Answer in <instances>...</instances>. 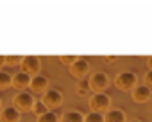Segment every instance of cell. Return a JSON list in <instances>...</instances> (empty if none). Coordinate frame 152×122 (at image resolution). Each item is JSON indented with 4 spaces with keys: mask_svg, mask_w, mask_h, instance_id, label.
Returning <instances> with one entry per match:
<instances>
[{
    "mask_svg": "<svg viewBox=\"0 0 152 122\" xmlns=\"http://www.w3.org/2000/svg\"><path fill=\"white\" fill-rule=\"evenodd\" d=\"M90 108H91V111L104 115L107 110H111V97L107 93H104V92L93 93L90 97Z\"/></svg>",
    "mask_w": 152,
    "mask_h": 122,
    "instance_id": "cell-1",
    "label": "cell"
},
{
    "mask_svg": "<svg viewBox=\"0 0 152 122\" xmlns=\"http://www.w3.org/2000/svg\"><path fill=\"white\" fill-rule=\"evenodd\" d=\"M13 106L22 113V111H32V106H34V102H36V99H34V95L31 93V92H27V90H22V92H18L15 97H13Z\"/></svg>",
    "mask_w": 152,
    "mask_h": 122,
    "instance_id": "cell-2",
    "label": "cell"
},
{
    "mask_svg": "<svg viewBox=\"0 0 152 122\" xmlns=\"http://www.w3.org/2000/svg\"><path fill=\"white\" fill-rule=\"evenodd\" d=\"M115 85H116L120 90L129 92V90H132V88L138 85V76H136L134 72H131V70L120 72V74L116 76V79H115Z\"/></svg>",
    "mask_w": 152,
    "mask_h": 122,
    "instance_id": "cell-3",
    "label": "cell"
},
{
    "mask_svg": "<svg viewBox=\"0 0 152 122\" xmlns=\"http://www.w3.org/2000/svg\"><path fill=\"white\" fill-rule=\"evenodd\" d=\"M90 72V61L84 59V57H77L73 61V63L70 65V76L75 77L77 81L81 79H86V74Z\"/></svg>",
    "mask_w": 152,
    "mask_h": 122,
    "instance_id": "cell-4",
    "label": "cell"
},
{
    "mask_svg": "<svg viewBox=\"0 0 152 122\" xmlns=\"http://www.w3.org/2000/svg\"><path fill=\"white\" fill-rule=\"evenodd\" d=\"M41 102H43L50 111H54L56 108H59V106L63 104V93H61L59 90H56V88H48V90L43 93Z\"/></svg>",
    "mask_w": 152,
    "mask_h": 122,
    "instance_id": "cell-5",
    "label": "cell"
},
{
    "mask_svg": "<svg viewBox=\"0 0 152 122\" xmlns=\"http://www.w3.org/2000/svg\"><path fill=\"white\" fill-rule=\"evenodd\" d=\"M20 67H22V72L29 76H38L41 70V59L38 56H23Z\"/></svg>",
    "mask_w": 152,
    "mask_h": 122,
    "instance_id": "cell-6",
    "label": "cell"
},
{
    "mask_svg": "<svg viewBox=\"0 0 152 122\" xmlns=\"http://www.w3.org/2000/svg\"><path fill=\"white\" fill-rule=\"evenodd\" d=\"M88 81H90V88H91L95 93L104 92V90L107 88V85H109V77H107V74H104V72H95Z\"/></svg>",
    "mask_w": 152,
    "mask_h": 122,
    "instance_id": "cell-7",
    "label": "cell"
},
{
    "mask_svg": "<svg viewBox=\"0 0 152 122\" xmlns=\"http://www.w3.org/2000/svg\"><path fill=\"white\" fill-rule=\"evenodd\" d=\"M150 97H152V90H150L147 85H136V86L132 88V99H134L136 102L143 104V102H147Z\"/></svg>",
    "mask_w": 152,
    "mask_h": 122,
    "instance_id": "cell-8",
    "label": "cell"
},
{
    "mask_svg": "<svg viewBox=\"0 0 152 122\" xmlns=\"http://www.w3.org/2000/svg\"><path fill=\"white\" fill-rule=\"evenodd\" d=\"M29 86H31V90H32L34 93H45V92L48 90V79H47L45 76H41V74L32 76Z\"/></svg>",
    "mask_w": 152,
    "mask_h": 122,
    "instance_id": "cell-9",
    "label": "cell"
},
{
    "mask_svg": "<svg viewBox=\"0 0 152 122\" xmlns=\"http://www.w3.org/2000/svg\"><path fill=\"white\" fill-rule=\"evenodd\" d=\"M0 122H20V111L15 106H6L0 110Z\"/></svg>",
    "mask_w": 152,
    "mask_h": 122,
    "instance_id": "cell-10",
    "label": "cell"
},
{
    "mask_svg": "<svg viewBox=\"0 0 152 122\" xmlns=\"http://www.w3.org/2000/svg\"><path fill=\"white\" fill-rule=\"evenodd\" d=\"M104 122H127V117L124 110L120 108H111L104 113Z\"/></svg>",
    "mask_w": 152,
    "mask_h": 122,
    "instance_id": "cell-11",
    "label": "cell"
},
{
    "mask_svg": "<svg viewBox=\"0 0 152 122\" xmlns=\"http://www.w3.org/2000/svg\"><path fill=\"white\" fill-rule=\"evenodd\" d=\"M59 122H84V115L77 110H68L59 117Z\"/></svg>",
    "mask_w": 152,
    "mask_h": 122,
    "instance_id": "cell-12",
    "label": "cell"
},
{
    "mask_svg": "<svg viewBox=\"0 0 152 122\" xmlns=\"http://www.w3.org/2000/svg\"><path fill=\"white\" fill-rule=\"evenodd\" d=\"M31 77H32V76H29V74H25V72H18V74L13 76V86H15V88H29Z\"/></svg>",
    "mask_w": 152,
    "mask_h": 122,
    "instance_id": "cell-13",
    "label": "cell"
},
{
    "mask_svg": "<svg viewBox=\"0 0 152 122\" xmlns=\"http://www.w3.org/2000/svg\"><path fill=\"white\" fill-rule=\"evenodd\" d=\"M13 85V76L6 70H0V90H6Z\"/></svg>",
    "mask_w": 152,
    "mask_h": 122,
    "instance_id": "cell-14",
    "label": "cell"
},
{
    "mask_svg": "<svg viewBox=\"0 0 152 122\" xmlns=\"http://www.w3.org/2000/svg\"><path fill=\"white\" fill-rule=\"evenodd\" d=\"M90 90H91V88H90V81H88V79H81V81L77 83V95H79V97H86Z\"/></svg>",
    "mask_w": 152,
    "mask_h": 122,
    "instance_id": "cell-15",
    "label": "cell"
},
{
    "mask_svg": "<svg viewBox=\"0 0 152 122\" xmlns=\"http://www.w3.org/2000/svg\"><path fill=\"white\" fill-rule=\"evenodd\" d=\"M36 122H59V117H57V113L56 111H47V113H43L41 117H38V120Z\"/></svg>",
    "mask_w": 152,
    "mask_h": 122,
    "instance_id": "cell-16",
    "label": "cell"
},
{
    "mask_svg": "<svg viewBox=\"0 0 152 122\" xmlns=\"http://www.w3.org/2000/svg\"><path fill=\"white\" fill-rule=\"evenodd\" d=\"M47 111H48V108H47L41 101H36V102H34V106H32V113H34L36 117H41V115L47 113Z\"/></svg>",
    "mask_w": 152,
    "mask_h": 122,
    "instance_id": "cell-17",
    "label": "cell"
},
{
    "mask_svg": "<svg viewBox=\"0 0 152 122\" xmlns=\"http://www.w3.org/2000/svg\"><path fill=\"white\" fill-rule=\"evenodd\" d=\"M84 122H104V115H102V113L90 111V113L84 115Z\"/></svg>",
    "mask_w": 152,
    "mask_h": 122,
    "instance_id": "cell-18",
    "label": "cell"
},
{
    "mask_svg": "<svg viewBox=\"0 0 152 122\" xmlns=\"http://www.w3.org/2000/svg\"><path fill=\"white\" fill-rule=\"evenodd\" d=\"M77 57H79V56H73V54H72V56H70V54H61V56H59V61H61L63 65H68V67H70Z\"/></svg>",
    "mask_w": 152,
    "mask_h": 122,
    "instance_id": "cell-19",
    "label": "cell"
},
{
    "mask_svg": "<svg viewBox=\"0 0 152 122\" xmlns=\"http://www.w3.org/2000/svg\"><path fill=\"white\" fill-rule=\"evenodd\" d=\"M22 59L23 56H6V65H20L22 63Z\"/></svg>",
    "mask_w": 152,
    "mask_h": 122,
    "instance_id": "cell-20",
    "label": "cell"
},
{
    "mask_svg": "<svg viewBox=\"0 0 152 122\" xmlns=\"http://www.w3.org/2000/svg\"><path fill=\"white\" fill-rule=\"evenodd\" d=\"M145 85H147L148 88H152V70H148V72L145 74Z\"/></svg>",
    "mask_w": 152,
    "mask_h": 122,
    "instance_id": "cell-21",
    "label": "cell"
},
{
    "mask_svg": "<svg viewBox=\"0 0 152 122\" xmlns=\"http://www.w3.org/2000/svg\"><path fill=\"white\" fill-rule=\"evenodd\" d=\"M6 65V56H2L0 54V70H2V67Z\"/></svg>",
    "mask_w": 152,
    "mask_h": 122,
    "instance_id": "cell-22",
    "label": "cell"
},
{
    "mask_svg": "<svg viewBox=\"0 0 152 122\" xmlns=\"http://www.w3.org/2000/svg\"><path fill=\"white\" fill-rule=\"evenodd\" d=\"M147 65H148V70H152V56H148V59H147Z\"/></svg>",
    "mask_w": 152,
    "mask_h": 122,
    "instance_id": "cell-23",
    "label": "cell"
},
{
    "mask_svg": "<svg viewBox=\"0 0 152 122\" xmlns=\"http://www.w3.org/2000/svg\"><path fill=\"white\" fill-rule=\"evenodd\" d=\"M129 122H143V120H138V118H134V120H129Z\"/></svg>",
    "mask_w": 152,
    "mask_h": 122,
    "instance_id": "cell-24",
    "label": "cell"
},
{
    "mask_svg": "<svg viewBox=\"0 0 152 122\" xmlns=\"http://www.w3.org/2000/svg\"><path fill=\"white\" fill-rule=\"evenodd\" d=\"M0 110H2V99H0Z\"/></svg>",
    "mask_w": 152,
    "mask_h": 122,
    "instance_id": "cell-25",
    "label": "cell"
}]
</instances>
